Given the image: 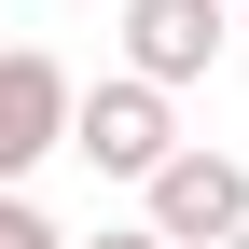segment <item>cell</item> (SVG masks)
Masks as SVG:
<instances>
[{
  "label": "cell",
  "mask_w": 249,
  "mask_h": 249,
  "mask_svg": "<svg viewBox=\"0 0 249 249\" xmlns=\"http://www.w3.org/2000/svg\"><path fill=\"white\" fill-rule=\"evenodd\" d=\"M0 249H70V235H55V222H42V208H28V194H14V180H0Z\"/></svg>",
  "instance_id": "obj_5"
},
{
  "label": "cell",
  "mask_w": 249,
  "mask_h": 249,
  "mask_svg": "<svg viewBox=\"0 0 249 249\" xmlns=\"http://www.w3.org/2000/svg\"><path fill=\"white\" fill-rule=\"evenodd\" d=\"M42 152H70V70H55L42 42H0V180L28 194Z\"/></svg>",
  "instance_id": "obj_4"
},
{
  "label": "cell",
  "mask_w": 249,
  "mask_h": 249,
  "mask_svg": "<svg viewBox=\"0 0 249 249\" xmlns=\"http://www.w3.org/2000/svg\"><path fill=\"white\" fill-rule=\"evenodd\" d=\"M97 249H166V235H139V222H124V235H97Z\"/></svg>",
  "instance_id": "obj_6"
},
{
  "label": "cell",
  "mask_w": 249,
  "mask_h": 249,
  "mask_svg": "<svg viewBox=\"0 0 249 249\" xmlns=\"http://www.w3.org/2000/svg\"><path fill=\"white\" fill-rule=\"evenodd\" d=\"M70 152L97 180H152L180 152V97L166 83H139V70H111V83H70Z\"/></svg>",
  "instance_id": "obj_1"
},
{
  "label": "cell",
  "mask_w": 249,
  "mask_h": 249,
  "mask_svg": "<svg viewBox=\"0 0 249 249\" xmlns=\"http://www.w3.org/2000/svg\"><path fill=\"white\" fill-rule=\"evenodd\" d=\"M222 42H235V0H124V70L166 97L222 70Z\"/></svg>",
  "instance_id": "obj_3"
},
{
  "label": "cell",
  "mask_w": 249,
  "mask_h": 249,
  "mask_svg": "<svg viewBox=\"0 0 249 249\" xmlns=\"http://www.w3.org/2000/svg\"><path fill=\"white\" fill-rule=\"evenodd\" d=\"M222 249H249V222H235V235H222Z\"/></svg>",
  "instance_id": "obj_7"
},
{
  "label": "cell",
  "mask_w": 249,
  "mask_h": 249,
  "mask_svg": "<svg viewBox=\"0 0 249 249\" xmlns=\"http://www.w3.org/2000/svg\"><path fill=\"white\" fill-rule=\"evenodd\" d=\"M235 222H249V166L208 152V139H180L166 166L139 180V235H166V249H222Z\"/></svg>",
  "instance_id": "obj_2"
}]
</instances>
